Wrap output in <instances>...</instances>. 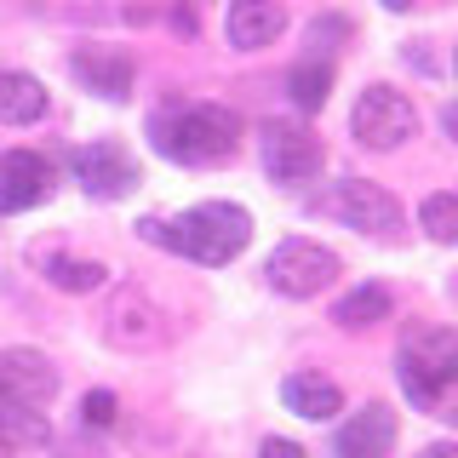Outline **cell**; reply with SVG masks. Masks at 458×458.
<instances>
[{
	"label": "cell",
	"instance_id": "1",
	"mask_svg": "<svg viewBox=\"0 0 458 458\" xmlns=\"http://www.w3.org/2000/svg\"><path fill=\"white\" fill-rule=\"evenodd\" d=\"M138 235L155 241V247H166V252H178V258H195V264H207V269H224L247 252L252 212L235 207V200H200V207L178 212V218H143Z\"/></svg>",
	"mask_w": 458,
	"mask_h": 458
},
{
	"label": "cell",
	"instance_id": "2",
	"mask_svg": "<svg viewBox=\"0 0 458 458\" xmlns=\"http://www.w3.org/2000/svg\"><path fill=\"white\" fill-rule=\"evenodd\" d=\"M149 138L178 166H224L241 149V114L224 104H166L149 114Z\"/></svg>",
	"mask_w": 458,
	"mask_h": 458
},
{
	"label": "cell",
	"instance_id": "3",
	"mask_svg": "<svg viewBox=\"0 0 458 458\" xmlns=\"http://www.w3.org/2000/svg\"><path fill=\"white\" fill-rule=\"evenodd\" d=\"M395 372H401V390H407L412 407L436 412L458 390V333L453 327H436V321L407 327L401 350H395Z\"/></svg>",
	"mask_w": 458,
	"mask_h": 458
},
{
	"label": "cell",
	"instance_id": "4",
	"mask_svg": "<svg viewBox=\"0 0 458 458\" xmlns=\"http://www.w3.org/2000/svg\"><path fill=\"white\" fill-rule=\"evenodd\" d=\"M264 276H269V286H276V293H286V298H315V293H327V286L338 281V252L321 247V241L293 235V241H281V247L269 252Z\"/></svg>",
	"mask_w": 458,
	"mask_h": 458
},
{
	"label": "cell",
	"instance_id": "5",
	"mask_svg": "<svg viewBox=\"0 0 458 458\" xmlns=\"http://www.w3.org/2000/svg\"><path fill=\"white\" fill-rule=\"evenodd\" d=\"M321 212H333L338 224L361 229V235H401V200L384 190V183L367 178H344L321 195Z\"/></svg>",
	"mask_w": 458,
	"mask_h": 458
},
{
	"label": "cell",
	"instance_id": "6",
	"mask_svg": "<svg viewBox=\"0 0 458 458\" xmlns=\"http://www.w3.org/2000/svg\"><path fill=\"white\" fill-rule=\"evenodd\" d=\"M350 132L367 143V149H401L412 132H419V109L395 92V86H367L350 109Z\"/></svg>",
	"mask_w": 458,
	"mask_h": 458
},
{
	"label": "cell",
	"instance_id": "7",
	"mask_svg": "<svg viewBox=\"0 0 458 458\" xmlns=\"http://www.w3.org/2000/svg\"><path fill=\"white\" fill-rule=\"evenodd\" d=\"M264 172L276 183H310L321 172V138L298 121H269L264 126Z\"/></svg>",
	"mask_w": 458,
	"mask_h": 458
},
{
	"label": "cell",
	"instance_id": "8",
	"mask_svg": "<svg viewBox=\"0 0 458 458\" xmlns=\"http://www.w3.org/2000/svg\"><path fill=\"white\" fill-rule=\"evenodd\" d=\"M69 166H75L81 190L92 195V200H121V195L138 190V161L121 149V143H109V138L75 149V155H69Z\"/></svg>",
	"mask_w": 458,
	"mask_h": 458
},
{
	"label": "cell",
	"instance_id": "9",
	"mask_svg": "<svg viewBox=\"0 0 458 458\" xmlns=\"http://www.w3.org/2000/svg\"><path fill=\"white\" fill-rule=\"evenodd\" d=\"M52 195V166L35 149H6L0 155V212H29Z\"/></svg>",
	"mask_w": 458,
	"mask_h": 458
},
{
	"label": "cell",
	"instance_id": "10",
	"mask_svg": "<svg viewBox=\"0 0 458 458\" xmlns=\"http://www.w3.org/2000/svg\"><path fill=\"white\" fill-rule=\"evenodd\" d=\"M0 395L23 407H47L57 395V367L40 350H0Z\"/></svg>",
	"mask_w": 458,
	"mask_h": 458
},
{
	"label": "cell",
	"instance_id": "11",
	"mask_svg": "<svg viewBox=\"0 0 458 458\" xmlns=\"http://www.w3.org/2000/svg\"><path fill=\"white\" fill-rule=\"evenodd\" d=\"M69 69H75V81L86 86V92L109 98V104H126L132 98V57L114 52V47H81L75 57H69Z\"/></svg>",
	"mask_w": 458,
	"mask_h": 458
},
{
	"label": "cell",
	"instance_id": "12",
	"mask_svg": "<svg viewBox=\"0 0 458 458\" xmlns=\"http://www.w3.org/2000/svg\"><path fill=\"white\" fill-rule=\"evenodd\" d=\"M390 447H395V412L384 401H367L361 412H350L338 424V441H333L338 458H384Z\"/></svg>",
	"mask_w": 458,
	"mask_h": 458
},
{
	"label": "cell",
	"instance_id": "13",
	"mask_svg": "<svg viewBox=\"0 0 458 458\" xmlns=\"http://www.w3.org/2000/svg\"><path fill=\"white\" fill-rule=\"evenodd\" d=\"M281 29H286V6H281V0H229V18H224L229 47L258 52V47H269Z\"/></svg>",
	"mask_w": 458,
	"mask_h": 458
},
{
	"label": "cell",
	"instance_id": "14",
	"mask_svg": "<svg viewBox=\"0 0 458 458\" xmlns=\"http://www.w3.org/2000/svg\"><path fill=\"white\" fill-rule=\"evenodd\" d=\"M281 401L298 412V419H333V412H344V390L333 378H321V372H293V378L281 384Z\"/></svg>",
	"mask_w": 458,
	"mask_h": 458
},
{
	"label": "cell",
	"instance_id": "15",
	"mask_svg": "<svg viewBox=\"0 0 458 458\" xmlns=\"http://www.w3.org/2000/svg\"><path fill=\"white\" fill-rule=\"evenodd\" d=\"M47 114V86L23 69H0V126H35Z\"/></svg>",
	"mask_w": 458,
	"mask_h": 458
},
{
	"label": "cell",
	"instance_id": "16",
	"mask_svg": "<svg viewBox=\"0 0 458 458\" xmlns=\"http://www.w3.org/2000/svg\"><path fill=\"white\" fill-rule=\"evenodd\" d=\"M47 441H52V424H47V412L0 395V447L23 453V447H47Z\"/></svg>",
	"mask_w": 458,
	"mask_h": 458
},
{
	"label": "cell",
	"instance_id": "17",
	"mask_svg": "<svg viewBox=\"0 0 458 458\" xmlns=\"http://www.w3.org/2000/svg\"><path fill=\"white\" fill-rule=\"evenodd\" d=\"M384 315H390V293H384L378 281H372V286H355V293H344L338 304H333V321L350 327V333H361V327H378Z\"/></svg>",
	"mask_w": 458,
	"mask_h": 458
},
{
	"label": "cell",
	"instance_id": "18",
	"mask_svg": "<svg viewBox=\"0 0 458 458\" xmlns=\"http://www.w3.org/2000/svg\"><path fill=\"white\" fill-rule=\"evenodd\" d=\"M286 92H293L298 109H321L327 92H333V64H321V57H304V64H293V75H286Z\"/></svg>",
	"mask_w": 458,
	"mask_h": 458
},
{
	"label": "cell",
	"instance_id": "19",
	"mask_svg": "<svg viewBox=\"0 0 458 458\" xmlns=\"http://www.w3.org/2000/svg\"><path fill=\"white\" fill-rule=\"evenodd\" d=\"M419 224H424V235H429V241L453 247V241H458V190H436V195H424Z\"/></svg>",
	"mask_w": 458,
	"mask_h": 458
},
{
	"label": "cell",
	"instance_id": "20",
	"mask_svg": "<svg viewBox=\"0 0 458 458\" xmlns=\"http://www.w3.org/2000/svg\"><path fill=\"white\" fill-rule=\"evenodd\" d=\"M104 276H109V269L92 264V258H52V264H47V281L64 286V293H98Z\"/></svg>",
	"mask_w": 458,
	"mask_h": 458
},
{
	"label": "cell",
	"instance_id": "21",
	"mask_svg": "<svg viewBox=\"0 0 458 458\" xmlns=\"http://www.w3.org/2000/svg\"><path fill=\"white\" fill-rule=\"evenodd\" d=\"M81 419H86V429H109L114 424V395L109 390H92L81 401Z\"/></svg>",
	"mask_w": 458,
	"mask_h": 458
},
{
	"label": "cell",
	"instance_id": "22",
	"mask_svg": "<svg viewBox=\"0 0 458 458\" xmlns=\"http://www.w3.org/2000/svg\"><path fill=\"white\" fill-rule=\"evenodd\" d=\"M344 35H350V23H344V18H321V23H310V40H315V47H327V40H344Z\"/></svg>",
	"mask_w": 458,
	"mask_h": 458
},
{
	"label": "cell",
	"instance_id": "23",
	"mask_svg": "<svg viewBox=\"0 0 458 458\" xmlns=\"http://www.w3.org/2000/svg\"><path fill=\"white\" fill-rule=\"evenodd\" d=\"M258 458H304V447H298V441H286V436H269L264 447H258Z\"/></svg>",
	"mask_w": 458,
	"mask_h": 458
},
{
	"label": "cell",
	"instance_id": "24",
	"mask_svg": "<svg viewBox=\"0 0 458 458\" xmlns=\"http://www.w3.org/2000/svg\"><path fill=\"white\" fill-rule=\"evenodd\" d=\"M412 458H458V441H429V447H419Z\"/></svg>",
	"mask_w": 458,
	"mask_h": 458
},
{
	"label": "cell",
	"instance_id": "25",
	"mask_svg": "<svg viewBox=\"0 0 458 458\" xmlns=\"http://www.w3.org/2000/svg\"><path fill=\"white\" fill-rule=\"evenodd\" d=\"M447 132H453V138H458V109H447Z\"/></svg>",
	"mask_w": 458,
	"mask_h": 458
},
{
	"label": "cell",
	"instance_id": "26",
	"mask_svg": "<svg viewBox=\"0 0 458 458\" xmlns=\"http://www.w3.org/2000/svg\"><path fill=\"white\" fill-rule=\"evenodd\" d=\"M384 6H390V12H407V6H412V0H384Z\"/></svg>",
	"mask_w": 458,
	"mask_h": 458
},
{
	"label": "cell",
	"instance_id": "27",
	"mask_svg": "<svg viewBox=\"0 0 458 458\" xmlns=\"http://www.w3.org/2000/svg\"><path fill=\"white\" fill-rule=\"evenodd\" d=\"M0 458H18V453H12V447H0Z\"/></svg>",
	"mask_w": 458,
	"mask_h": 458
},
{
	"label": "cell",
	"instance_id": "28",
	"mask_svg": "<svg viewBox=\"0 0 458 458\" xmlns=\"http://www.w3.org/2000/svg\"><path fill=\"white\" fill-rule=\"evenodd\" d=\"M453 69H458V52H453Z\"/></svg>",
	"mask_w": 458,
	"mask_h": 458
},
{
	"label": "cell",
	"instance_id": "29",
	"mask_svg": "<svg viewBox=\"0 0 458 458\" xmlns=\"http://www.w3.org/2000/svg\"><path fill=\"white\" fill-rule=\"evenodd\" d=\"M453 419H458V412H453Z\"/></svg>",
	"mask_w": 458,
	"mask_h": 458
}]
</instances>
